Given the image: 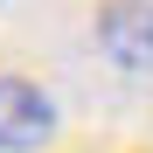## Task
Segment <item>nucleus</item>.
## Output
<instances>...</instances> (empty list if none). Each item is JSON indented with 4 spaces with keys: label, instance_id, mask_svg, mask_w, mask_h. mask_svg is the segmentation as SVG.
<instances>
[{
    "label": "nucleus",
    "instance_id": "f257e3e1",
    "mask_svg": "<svg viewBox=\"0 0 153 153\" xmlns=\"http://www.w3.org/2000/svg\"><path fill=\"white\" fill-rule=\"evenodd\" d=\"M56 125H63V111L35 76L0 70V153H42L56 139Z\"/></svg>",
    "mask_w": 153,
    "mask_h": 153
},
{
    "label": "nucleus",
    "instance_id": "f03ea898",
    "mask_svg": "<svg viewBox=\"0 0 153 153\" xmlns=\"http://www.w3.org/2000/svg\"><path fill=\"white\" fill-rule=\"evenodd\" d=\"M105 63L125 76H153V0H105L91 21Z\"/></svg>",
    "mask_w": 153,
    "mask_h": 153
}]
</instances>
